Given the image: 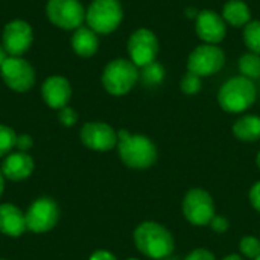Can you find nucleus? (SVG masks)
<instances>
[{"mask_svg":"<svg viewBox=\"0 0 260 260\" xmlns=\"http://www.w3.org/2000/svg\"><path fill=\"white\" fill-rule=\"evenodd\" d=\"M227 23L224 21L222 15L212 9H203L197 14L195 20V30L197 35L207 44H218L225 38L227 34Z\"/></svg>","mask_w":260,"mask_h":260,"instance_id":"obj_14","label":"nucleus"},{"mask_svg":"<svg viewBox=\"0 0 260 260\" xmlns=\"http://www.w3.org/2000/svg\"><path fill=\"white\" fill-rule=\"evenodd\" d=\"M126 260H139V259H126Z\"/></svg>","mask_w":260,"mask_h":260,"instance_id":"obj_38","label":"nucleus"},{"mask_svg":"<svg viewBox=\"0 0 260 260\" xmlns=\"http://www.w3.org/2000/svg\"><path fill=\"white\" fill-rule=\"evenodd\" d=\"M183 216L193 227H207L215 216L213 197L203 187L190 189L181 204Z\"/></svg>","mask_w":260,"mask_h":260,"instance_id":"obj_6","label":"nucleus"},{"mask_svg":"<svg viewBox=\"0 0 260 260\" xmlns=\"http://www.w3.org/2000/svg\"><path fill=\"white\" fill-rule=\"evenodd\" d=\"M128 53L129 59L137 67L154 62L158 55V40L155 34L145 27L134 30L128 40Z\"/></svg>","mask_w":260,"mask_h":260,"instance_id":"obj_11","label":"nucleus"},{"mask_svg":"<svg viewBox=\"0 0 260 260\" xmlns=\"http://www.w3.org/2000/svg\"><path fill=\"white\" fill-rule=\"evenodd\" d=\"M134 245L145 257L163 260L172 256L175 250V239L172 233L160 222L145 221L134 230Z\"/></svg>","mask_w":260,"mask_h":260,"instance_id":"obj_1","label":"nucleus"},{"mask_svg":"<svg viewBox=\"0 0 260 260\" xmlns=\"http://www.w3.org/2000/svg\"><path fill=\"white\" fill-rule=\"evenodd\" d=\"M244 43L250 52L260 55V20H253L244 27Z\"/></svg>","mask_w":260,"mask_h":260,"instance_id":"obj_22","label":"nucleus"},{"mask_svg":"<svg viewBox=\"0 0 260 260\" xmlns=\"http://www.w3.org/2000/svg\"><path fill=\"white\" fill-rule=\"evenodd\" d=\"M142 81L146 85H157L165 78V69L158 62H151L145 67H142Z\"/></svg>","mask_w":260,"mask_h":260,"instance_id":"obj_23","label":"nucleus"},{"mask_svg":"<svg viewBox=\"0 0 260 260\" xmlns=\"http://www.w3.org/2000/svg\"><path fill=\"white\" fill-rule=\"evenodd\" d=\"M26 216L23 212L14 204H2L0 206V233L18 238L26 232Z\"/></svg>","mask_w":260,"mask_h":260,"instance_id":"obj_17","label":"nucleus"},{"mask_svg":"<svg viewBox=\"0 0 260 260\" xmlns=\"http://www.w3.org/2000/svg\"><path fill=\"white\" fill-rule=\"evenodd\" d=\"M90 260H117V257L107 250H98L90 256Z\"/></svg>","mask_w":260,"mask_h":260,"instance_id":"obj_32","label":"nucleus"},{"mask_svg":"<svg viewBox=\"0 0 260 260\" xmlns=\"http://www.w3.org/2000/svg\"><path fill=\"white\" fill-rule=\"evenodd\" d=\"M225 64V53L216 44H201L192 50L187 59V72L203 76L218 73Z\"/></svg>","mask_w":260,"mask_h":260,"instance_id":"obj_8","label":"nucleus"},{"mask_svg":"<svg viewBox=\"0 0 260 260\" xmlns=\"http://www.w3.org/2000/svg\"><path fill=\"white\" fill-rule=\"evenodd\" d=\"M233 134L241 142L260 140V116L245 114L233 123Z\"/></svg>","mask_w":260,"mask_h":260,"instance_id":"obj_20","label":"nucleus"},{"mask_svg":"<svg viewBox=\"0 0 260 260\" xmlns=\"http://www.w3.org/2000/svg\"><path fill=\"white\" fill-rule=\"evenodd\" d=\"M24 216H26V229L29 232L46 233L56 225L59 219V209L52 198L44 197L34 201L29 206Z\"/></svg>","mask_w":260,"mask_h":260,"instance_id":"obj_10","label":"nucleus"},{"mask_svg":"<svg viewBox=\"0 0 260 260\" xmlns=\"http://www.w3.org/2000/svg\"><path fill=\"white\" fill-rule=\"evenodd\" d=\"M248 200H250V204L253 206V209L260 213V180L251 186L250 193H248Z\"/></svg>","mask_w":260,"mask_h":260,"instance_id":"obj_30","label":"nucleus"},{"mask_svg":"<svg viewBox=\"0 0 260 260\" xmlns=\"http://www.w3.org/2000/svg\"><path fill=\"white\" fill-rule=\"evenodd\" d=\"M180 87H181V91L184 93V94H189V96H193V94H197L200 90H201V78L198 76V75H195V73H192V72H187L184 76H183V79H181V82H180Z\"/></svg>","mask_w":260,"mask_h":260,"instance_id":"obj_26","label":"nucleus"},{"mask_svg":"<svg viewBox=\"0 0 260 260\" xmlns=\"http://www.w3.org/2000/svg\"><path fill=\"white\" fill-rule=\"evenodd\" d=\"M99 47V38L94 30L90 27H78L72 37V49L76 55L82 58H90L98 52Z\"/></svg>","mask_w":260,"mask_h":260,"instance_id":"obj_18","label":"nucleus"},{"mask_svg":"<svg viewBox=\"0 0 260 260\" xmlns=\"http://www.w3.org/2000/svg\"><path fill=\"white\" fill-rule=\"evenodd\" d=\"M0 260H3V259H0Z\"/></svg>","mask_w":260,"mask_h":260,"instance_id":"obj_40","label":"nucleus"},{"mask_svg":"<svg viewBox=\"0 0 260 260\" xmlns=\"http://www.w3.org/2000/svg\"><path fill=\"white\" fill-rule=\"evenodd\" d=\"M257 98L256 85L251 79L245 76H235L230 78L218 91V102L219 107L227 113H244L248 110Z\"/></svg>","mask_w":260,"mask_h":260,"instance_id":"obj_3","label":"nucleus"},{"mask_svg":"<svg viewBox=\"0 0 260 260\" xmlns=\"http://www.w3.org/2000/svg\"><path fill=\"white\" fill-rule=\"evenodd\" d=\"M3 82L14 91L24 93L35 84L34 67L21 56H8L0 67Z\"/></svg>","mask_w":260,"mask_h":260,"instance_id":"obj_9","label":"nucleus"},{"mask_svg":"<svg viewBox=\"0 0 260 260\" xmlns=\"http://www.w3.org/2000/svg\"><path fill=\"white\" fill-rule=\"evenodd\" d=\"M256 165H257V168L260 169V151L259 154H257V157H256Z\"/></svg>","mask_w":260,"mask_h":260,"instance_id":"obj_36","label":"nucleus"},{"mask_svg":"<svg viewBox=\"0 0 260 260\" xmlns=\"http://www.w3.org/2000/svg\"><path fill=\"white\" fill-rule=\"evenodd\" d=\"M81 142L91 151L108 152L117 146V133L104 122H88L81 128Z\"/></svg>","mask_w":260,"mask_h":260,"instance_id":"obj_12","label":"nucleus"},{"mask_svg":"<svg viewBox=\"0 0 260 260\" xmlns=\"http://www.w3.org/2000/svg\"><path fill=\"white\" fill-rule=\"evenodd\" d=\"M3 47L9 56H21L29 50L34 41V32L27 21L12 20L3 29Z\"/></svg>","mask_w":260,"mask_h":260,"instance_id":"obj_13","label":"nucleus"},{"mask_svg":"<svg viewBox=\"0 0 260 260\" xmlns=\"http://www.w3.org/2000/svg\"><path fill=\"white\" fill-rule=\"evenodd\" d=\"M183 260H216V257L207 248H195L193 251H190Z\"/></svg>","mask_w":260,"mask_h":260,"instance_id":"obj_29","label":"nucleus"},{"mask_svg":"<svg viewBox=\"0 0 260 260\" xmlns=\"http://www.w3.org/2000/svg\"><path fill=\"white\" fill-rule=\"evenodd\" d=\"M239 250L245 259H257L260 256V239L256 236H244L239 242Z\"/></svg>","mask_w":260,"mask_h":260,"instance_id":"obj_25","label":"nucleus"},{"mask_svg":"<svg viewBox=\"0 0 260 260\" xmlns=\"http://www.w3.org/2000/svg\"><path fill=\"white\" fill-rule=\"evenodd\" d=\"M17 134L11 126L0 125V157L9 155L11 151L15 148Z\"/></svg>","mask_w":260,"mask_h":260,"instance_id":"obj_24","label":"nucleus"},{"mask_svg":"<svg viewBox=\"0 0 260 260\" xmlns=\"http://www.w3.org/2000/svg\"><path fill=\"white\" fill-rule=\"evenodd\" d=\"M222 260H244L239 254H229V256H225Z\"/></svg>","mask_w":260,"mask_h":260,"instance_id":"obj_35","label":"nucleus"},{"mask_svg":"<svg viewBox=\"0 0 260 260\" xmlns=\"http://www.w3.org/2000/svg\"><path fill=\"white\" fill-rule=\"evenodd\" d=\"M34 168H35L34 158L29 154L18 151V152H12L6 155L0 169L5 178L11 181H23L32 175Z\"/></svg>","mask_w":260,"mask_h":260,"instance_id":"obj_16","label":"nucleus"},{"mask_svg":"<svg viewBox=\"0 0 260 260\" xmlns=\"http://www.w3.org/2000/svg\"><path fill=\"white\" fill-rule=\"evenodd\" d=\"M3 190H5V175L0 169V197L3 195Z\"/></svg>","mask_w":260,"mask_h":260,"instance_id":"obj_34","label":"nucleus"},{"mask_svg":"<svg viewBox=\"0 0 260 260\" xmlns=\"http://www.w3.org/2000/svg\"><path fill=\"white\" fill-rule=\"evenodd\" d=\"M222 18L232 26L245 27L251 21L250 6L242 0H229L222 8Z\"/></svg>","mask_w":260,"mask_h":260,"instance_id":"obj_19","label":"nucleus"},{"mask_svg":"<svg viewBox=\"0 0 260 260\" xmlns=\"http://www.w3.org/2000/svg\"><path fill=\"white\" fill-rule=\"evenodd\" d=\"M209 227H210L215 233L222 235V233H225V232L230 229V221H229L225 216H218V215H215L213 219L210 221Z\"/></svg>","mask_w":260,"mask_h":260,"instance_id":"obj_28","label":"nucleus"},{"mask_svg":"<svg viewBox=\"0 0 260 260\" xmlns=\"http://www.w3.org/2000/svg\"><path fill=\"white\" fill-rule=\"evenodd\" d=\"M139 81V67L125 58H116L107 64L102 73V85L113 96L129 93Z\"/></svg>","mask_w":260,"mask_h":260,"instance_id":"obj_4","label":"nucleus"},{"mask_svg":"<svg viewBox=\"0 0 260 260\" xmlns=\"http://www.w3.org/2000/svg\"><path fill=\"white\" fill-rule=\"evenodd\" d=\"M58 119L59 122L64 125V126H73L76 122H78V114L73 108L70 107H64L59 110V114H58Z\"/></svg>","mask_w":260,"mask_h":260,"instance_id":"obj_27","label":"nucleus"},{"mask_svg":"<svg viewBox=\"0 0 260 260\" xmlns=\"http://www.w3.org/2000/svg\"><path fill=\"white\" fill-rule=\"evenodd\" d=\"M239 70L242 76L248 79H257L260 78V55L257 53H245L239 59Z\"/></svg>","mask_w":260,"mask_h":260,"instance_id":"obj_21","label":"nucleus"},{"mask_svg":"<svg viewBox=\"0 0 260 260\" xmlns=\"http://www.w3.org/2000/svg\"><path fill=\"white\" fill-rule=\"evenodd\" d=\"M34 145L30 136L27 134H23V136H17V143H15V148L20 151V152H26L27 149H30Z\"/></svg>","mask_w":260,"mask_h":260,"instance_id":"obj_31","label":"nucleus"},{"mask_svg":"<svg viewBox=\"0 0 260 260\" xmlns=\"http://www.w3.org/2000/svg\"><path fill=\"white\" fill-rule=\"evenodd\" d=\"M163 260H180L178 257H172V256H169V257H166V259H163Z\"/></svg>","mask_w":260,"mask_h":260,"instance_id":"obj_37","label":"nucleus"},{"mask_svg":"<svg viewBox=\"0 0 260 260\" xmlns=\"http://www.w3.org/2000/svg\"><path fill=\"white\" fill-rule=\"evenodd\" d=\"M122 18L123 11L119 0H93L85 12L88 27L101 35L114 32L122 23Z\"/></svg>","mask_w":260,"mask_h":260,"instance_id":"obj_5","label":"nucleus"},{"mask_svg":"<svg viewBox=\"0 0 260 260\" xmlns=\"http://www.w3.org/2000/svg\"><path fill=\"white\" fill-rule=\"evenodd\" d=\"M6 58H8V52L5 50V47L0 44V67H2V64L6 61Z\"/></svg>","mask_w":260,"mask_h":260,"instance_id":"obj_33","label":"nucleus"},{"mask_svg":"<svg viewBox=\"0 0 260 260\" xmlns=\"http://www.w3.org/2000/svg\"><path fill=\"white\" fill-rule=\"evenodd\" d=\"M117 151L122 163L131 169H149L158 158L157 146L149 137L125 129L117 133Z\"/></svg>","mask_w":260,"mask_h":260,"instance_id":"obj_2","label":"nucleus"},{"mask_svg":"<svg viewBox=\"0 0 260 260\" xmlns=\"http://www.w3.org/2000/svg\"><path fill=\"white\" fill-rule=\"evenodd\" d=\"M254 260H260V256H259V257H257V259H254Z\"/></svg>","mask_w":260,"mask_h":260,"instance_id":"obj_39","label":"nucleus"},{"mask_svg":"<svg viewBox=\"0 0 260 260\" xmlns=\"http://www.w3.org/2000/svg\"><path fill=\"white\" fill-rule=\"evenodd\" d=\"M41 96L50 108L61 110L72 99V85L64 76H50L43 82Z\"/></svg>","mask_w":260,"mask_h":260,"instance_id":"obj_15","label":"nucleus"},{"mask_svg":"<svg viewBox=\"0 0 260 260\" xmlns=\"http://www.w3.org/2000/svg\"><path fill=\"white\" fill-rule=\"evenodd\" d=\"M259 239H260V238H259Z\"/></svg>","mask_w":260,"mask_h":260,"instance_id":"obj_41","label":"nucleus"},{"mask_svg":"<svg viewBox=\"0 0 260 260\" xmlns=\"http://www.w3.org/2000/svg\"><path fill=\"white\" fill-rule=\"evenodd\" d=\"M85 9L79 0H49L46 14L56 27L72 30L82 26L85 20Z\"/></svg>","mask_w":260,"mask_h":260,"instance_id":"obj_7","label":"nucleus"}]
</instances>
